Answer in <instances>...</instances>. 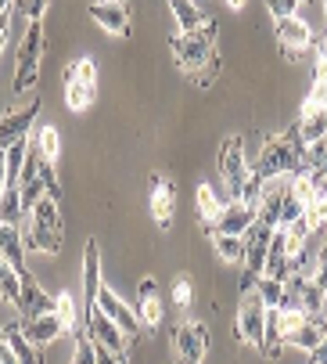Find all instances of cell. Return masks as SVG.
<instances>
[{
	"label": "cell",
	"instance_id": "cell-1",
	"mask_svg": "<svg viewBox=\"0 0 327 364\" xmlns=\"http://www.w3.org/2000/svg\"><path fill=\"white\" fill-rule=\"evenodd\" d=\"M302 163H306V144L299 137V127H288L284 134L262 141L259 155L252 159V170L262 181H270V177H292V173H299Z\"/></svg>",
	"mask_w": 327,
	"mask_h": 364
},
{
	"label": "cell",
	"instance_id": "cell-2",
	"mask_svg": "<svg viewBox=\"0 0 327 364\" xmlns=\"http://www.w3.org/2000/svg\"><path fill=\"white\" fill-rule=\"evenodd\" d=\"M22 242H26V252H58L62 245V213H58V198L43 195L33 210L26 213V224H22Z\"/></svg>",
	"mask_w": 327,
	"mask_h": 364
},
{
	"label": "cell",
	"instance_id": "cell-3",
	"mask_svg": "<svg viewBox=\"0 0 327 364\" xmlns=\"http://www.w3.org/2000/svg\"><path fill=\"white\" fill-rule=\"evenodd\" d=\"M173 55H177V62H180V69H184L187 76L205 73V65H209L212 58H220V55H216V22L205 18L201 29H194V33H177V36H173Z\"/></svg>",
	"mask_w": 327,
	"mask_h": 364
},
{
	"label": "cell",
	"instance_id": "cell-4",
	"mask_svg": "<svg viewBox=\"0 0 327 364\" xmlns=\"http://www.w3.org/2000/svg\"><path fill=\"white\" fill-rule=\"evenodd\" d=\"M40 58H43V18L29 22L26 33H22V43H18L15 80H11V90H15L18 97L36 87V80H40Z\"/></svg>",
	"mask_w": 327,
	"mask_h": 364
},
{
	"label": "cell",
	"instance_id": "cell-5",
	"mask_svg": "<svg viewBox=\"0 0 327 364\" xmlns=\"http://www.w3.org/2000/svg\"><path fill=\"white\" fill-rule=\"evenodd\" d=\"M97 97V65L94 58H76L65 69V105L72 112H87Z\"/></svg>",
	"mask_w": 327,
	"mask_h": 364
},
{
	"label": "cell",
	"instance_id": "cell-6",
	"mask_svg": "<svg viewBox=\"0 0 327 364\" xmlns=\"http://www.w3.org/2000/svg\"><path fill=\"white\" fill-rule=\"evenodd\" d=\"M270 235H274V228L270 224H262V220H255L248 231H245V259H241V292H248L252 289V282L262 274V267H266V252H270Z\"/></svg>",
	"mask_w": 327,
	"mask_h": 364
},
{
	"label": "cell",
	"instance_id": "cell-7",
	"mask_svg": "<svg viewBox=\"0 0 327 364\" xmlns=\"http://www.w3.org/2000/svg\"><path fill=\"white\" fill-rule=\"evenodd\" d=\"M220 173H223V184L231 188V195L238 198L241 195V184L248 181V173H252V159L245 155V137H227L223 144H220Z\"/></svg>",
	"mask_w": 327,
	"mask_h": 364
},
{
	"label": "cell",
	"instance_id": "cell-8",
	"mask_svg": "<svg viewBox=\"0 0 327 364\" xmlns=\"http://www.w3.org/2000/svg\"><path fill=\"white\" fill-rule=\"evenodd\" d=\"M87 336H90L94 343L108 346V350H116V353H126V350H130V336H126L112 318H108L97 303L87 306Z\"/></svg>",
	"mask_w": 327,
	"mask_h": 364
},
{
	"label": "cell",
	"instance_id": "cell-9",
	"mask_svg": "<svg viewBox=\"0 0 327 364\" xmlns=\"http://www.w3.org/2000/svg\"><path fill=\"white\" fill-rule=\"evenodd\" d=\"M266 303L248 289L241 292V306H238V339L248 343V346H259L262 343V325H266Z\"/></svg>",
	"mask_w": 327,
	"mask_h": 364
},
{
	"label": "cell",
	"instance_id": "cell-10",
	"mask_svg": "<svg viewBox=\"0 0 327 364\" xmlns=\"http://www.w3.org/2000/svg\"><path fill=\"white\" fill-rule=\"evenodd\" d=\"M277 26H274V33H277V40H281V50H284V58L288 62H299L306 50H309V43H313V29H309V22L306 18H299V15H288V18H274Z\"/></svg>",
	"mask_w": 327,
	"mask_h": 364
},
{
	"label": "cell",
	"instance_id": "cell-11",
	"mask_svg": "<svg viewBox=\"0 0 327 364\" xmlns=\"http://www.w3.org/2000/svg\"><path fill=\"white\" fill-rule=\"evenodd\" d=\"M90 18L108 33V36H130V4L126 0H94L90 4Z\"/></svg>",
	"mask_w": 327,
	"mask_h": 364
},
{
	"label": "cell",
	"instance_id": "cell-12",
	"mask_svg": "<svg viewBox=\"0 0 327 364\" xmlns=\"http://www.w3.org/2000/svg\"><path fill=\"white\" fill-rule=\"evenodd\" d=\"M36 116H40V101H26V105L0 116V151L22 141L29 134V127H36Z\"/></svg>",
	"mask_w": 327,
	"mask_h": 364
},
{
	"label": "cell",
	"instance_id": "cell-13",
	"mask_svg": "<svg viewBox=\"0 0 327 364\" xmlns=\"http://www.w3.org/2000/svg\"><path fill=\"white\" fill-rule=\"evenodd\" d=\"M255 220H259L255 210H248L241 198H231V202H223L220 217H216V224H212L209 231H212V235H234V238H245V231H248Z\"/></svg>",
	"mask_w": 327,
	"mask_h": 364
},
{
	"label": "cell",
	"instance_id": "cell-14",
	"mask_svg": "<svg viewBox=\"0 0 327 364\" xmlns=\"http://www.w3.org/2000/svg\"><path fill=\"white\" fill-rule=\"evenodd\" d=\"M173 346H177V360H180V364H201V357H205V350H209V332H205V325H201V321H184V325L177 328Z\"/></svg>",
	"mask_w": 327,
	"mask_h": 364
},
{
	"label": "cell",
	"instance_id": "cell-15",
	"mask_svg": "<svg viewBox=\"0 0 327 364\" xmlns=\"http://www.w3.org/2000/svg\"><path fill=\"white\" fill-rule=\"evenodd\" d=\"M101 310H104V314L108 318H112L126 336H137V328H140V318H137V310L126 303V299H119L112 289H108V285H101V292H97V299H94Z\"/></svg>",
	"mask_w": 327,
	"mask_h": 364
},
{
	"label": "cell",
	"instance_id": "cell-16",
	"mask_svg": "<svg viewBox=\"0 0 327 364\" xmlns=\"http://www.w3.org/2000/svg\"><path fill=\"white\" fill-rule=\"evenodd\" d=\"M137 318L144 328H158L162 325V314H166V303H162V292H158V282L155 278H144L137 285Z\"/></svg>",
	"mask_w": 327,
	"mask_h": 364
},
{
	"label": "cell",
	"instance_id": "cell-17",
	"mask_svg": "<svg viewBox=\"0 0 327 364\" xmlns=\"http://www.w3.org/2000/svg\"><path fill=\"white\" fill-rule=\"evenodd\" d=\"M173 213H177V188L166 181V177H151V217L162 231H170L173 224Z\"/></svg>",
	"mask_w": 327,
	"mask_h": 364
},
{
	"label": "cell",
	"instance_id": "cell-18",
	"mask_svg": "<svg viewBox=\"0 0 327 364\" xmlns=\"http://www.w3.org/2000/svg\"><path fill=\"white\" fill-rule=\"evenodd\" d=\"M0 256L8 259V264L15 267V274H29V264H26V242H22V228L15 224H4L0 220Z\"/></svg>",
	"mask_w": 327,
	"mask_h": 364
},
{
	"label": "cell",
	"instance_id": "cell-19",
	"mask_svg": "<svg viewBox=\"0 0 327 364\" xmlns=\"http://www.w3.org/2000/svg\"><path fill=\"white\" fill-rule=\"evenodd\" d=\"M22 332L36 343V346H47L54 339L65 336V325L58 321V314H36V318H22Z\"/></svg>",
	"mask_w": 327,
	"mask_h": 364
},
{
	"label": "cell",
	"instance_id": "cell-20",
	"mask_svg": "<svg viewBox=\"0 0 327 364\" xmlns=\"http://www.w3.org/2000/svg\"><path fill=\"white\" fill-rule=\"evenodd\" d=\"M101 252H97V242H87L83 249V303L90 306L101 292Z\"/></svg>",
	"mask_w": 327,
	"mask_h": 364
},
{
	"label": "cell",
	"instance_id": "cell-21",
	"mask_svg": "<svg viewBox=\"0 0 327 364\" xmlns=\"http://www.w3.org/2000/svg\"><path fill=\"white\" fill-rule=\"evenodd\" d=\"M54 314V299L33 282V274H22V318Z\"/></svg>",
	"mask_w": 327,
	"mask_h": 364
},
{
	"label": "cell",
	"instance_id": "cell-22",
	"mask_svg": "<svg viewBox=\"0 0 327 364\" xmlns=\"http://www.w3.org/2000/svg\"><path fill=\"white\" fill-rule=\"evenodd\" d=\"M194 210H198V220L205 224V228H212L216 224V217H220V210H223V198L216 195V188L212 184H198L194 188Z\"/></svg>",
	"mask_w": 327,
	"mask_h": 364
},
{
	"label": "cell",
	"instance_id": "cell-23",
	"mask_svg": "<svg viewBox=\"0 0 327 364\" xmlns=\"http://www.w3.org/2000/svg\"><path fill=\"white\" fill-rule=\"evenodd\" d=\"M252 292L270 306V310H281L288 303V282H277V278H270V274H259L252 282Z\"/></svg>",
	"mask_w": 327,
	"mask_h": 364
},
{
	"label": "cell",
	"instance_id": "cell-24",
	"mask_svg": "<svg viewBox=\"0 0 327 364\" xmlns=\"http://www.w3.org/2000/svg\"><path fill=\"white\" fill-rule=\"evenodd\" d=\"M323 339H327V336H323L320 321H316V318H309L306 325H299L295 332H288V336H284V346H295V350H306V353H313V350H316Z\"/></svg>",
	"mask_w": 327,
	"mask_h": 364
},
{
	"label": "cell",
	"instance_id": "cell-25",
	"mask_svg": "<svg viewBox=\"0 0 327 364\" xmlns=\"http://www.w3.org/2000/svg\"><path fill=\"white\" fill-rule=\"evenodd\" d=\"M0 299H4L8 306H15V310H22V278L15 274V267L4 256H0Z\"/></svg>",
	"mask_w": 327,
	"mask_h": 364
},
{
	"label": "cell",
	"instance_id": "cell-26",
	"mask_svg": "<svg viewBox=\"0 0 327 364\" xmlns=\"http://www.w3.org/2000/svg\"><path fill=\"white\" fill-rule=\"evenodd\" d=\"M4 336L18 357V364H40V353H36V343L22 332V325H4Z\"/></svg>",
	"mask_w": 327,
	"mask_h": 364
},
{
	"label": "cell",
	"instance_id": "cell-27",
	"mask_svg": "<svg viewBox=\"0 0 327 364\" xmlns=\"http://www.w3.org/2000/svg\"><path fill=\"white\" fill-rule=\"evenodd\" d=\"M166 4L173 8L180 33H194V29H201V26H205V15L198 11V4H194V0H166Z\"/></svg>",
	"mask_w": 327,
	"mask_h": 364
},
{
	"label": "cell",
	"instance_id": "cell-28",
	"mask_svg": "<svg viewBox=\"0 0 327 364\" xmlns=\"http://www.w3.org/2000/svg\"><path fill=\"white\" fill-rule=\"evenodd\" d=\"M284 346V332H281V318H277V310H266V325H262V357H277V350Z\"/></svg>",
	"mask_w": 327,
	"mask_h": 364
},
{
	"label": "cell",
	"instance_id": "cell-29",
	"mask_svg": "<svg viewBox=\"0 0 327 364\" xmlns=\"http://www.w3.org/2000/svg\"><path fill=\"white\" fill-rule=\"evenodd\" d=\"M36 148H40V159L43 163H58V155H62V137H58V127L54 123H47V127H40L36 130Z\"/></svg>",
	"mask_w": 327,
	"mask_h": 364
},
{
	"label": "cell",
	"instance_id": "cell-30",
	"mask_svg": "<svg viewBox=\"0 0 327 364\" xmlns=\"http://www.w3.org/2000/svg\"><path fill=\"white\" fill-rule=\"evenodd\" d=\"M212 249L223 264H241L245 259V238H234V235H212Z\"/></svg>",
	"mask_w": 327,
	"mask_h": 364
},
{
	"label": "cell",
	"instance_id": "cell-31",
	"mask_svg": "<svg viewBox=\"0 0 327 364\" xmlns=\"http://www.w3.org/2000/svg\"><path fill=\"white\" fill-rule=\"evenodd\" d=\"M22 217H26V210H22V191H18V188H4V195H0V220L22 228Z\"/></svg>",
	"mask_w": 327,
	"mask_h": 364
},
{
	"label": "cell",
	"instance_id": "cell-32",
	"mask_svg": "<svg viewBox=\"0 0 327 364\" xmlns=\"http://www.w3.org/2000/svg\"><path fill=\"white\" fill-rule=\"evenodd\" d=\"M54 314H58V321L65 325V332H69V336H76V332H79V328H76V299H72L69 292L54 296Z\"/></svg>",
	"mask_w": 327,
	"mask_h": 364
},
{
	"label": "cell",
	"instance_id": "cell-33",
	"mask_svg": "<svg viewBox=\"0 0 327 364\" xmlns=\"http://www.w3.org/2000/svg\"><path fill=\"white\" fill-rule=\"evenodd\" d=\"M72 339H76V353H72V364H97V357H94V339H90L87 332H76Z\"/></svg>",
	"mask_w": 327,
	"mask_h": 364
},
{
	"label": "cell",
	"instance_id": "cell-34",
	"mask_svg": "<svg viewBox=\"0 0 327 364\" xmlns=\"http://www.w3.org/2000/svg\"><path fill=\"white\" fill-rule=\"evenodd\" d=\"M262 4H266V11L274 18H288V15H299L302 0H262Z\"/></svg>",
	"mask_w": 327,
	"mask_h": 364
},
{
	"label": "cell",
	"instance_id": "cell-35",
	"mask_svg": "<svg viewBox=\"0 0 327 364\" xmlns=\"http://www.w3.org/2000/svg\"><path fill=\"white\" fill-rule=\"evenodd\" d=\"M191 299H194V285H191L187 278H177V282H173V306L187 310V306H191Z\"/></svg>",
	"mask_w": 327,
	"mask_h": 364
},
{
	"label": "cell",
	"instance_id": "cell-36",
	"mask_svg": "<svg viewBox=\"0 0 327 364\" xmlns=\"http://www.w3.org/2000/svg\"><path fill=\"white\" fill-rule=\"evenodd\" d=\"M309 282H313L320 292H327V245H323L320 256H316V264H313V271H309Z\"/></svg>",
	"mask_w": 327,
	"mask_h": 364
},
{
	"label": "cell",
	"instance_id": "cell-37",
	"mask_svg": "<svg viewBox=\"0 0 327 364\" xmlns=\"http://www.w3.org/2000/svg\"><path fill=\"white\" fill-rule=\"evenodd\" d=\"M47 4H50V0H15V8H18V11H22V18H29V22L43 18Z\"/></svg>",
	"mask_w": 327,
	"mask_h": 364
},
{
	"label": "cell",
	"instance_id": "cell-38",
	"mask_svg": "<svg viewBox=\"0 0 327 364\" xmlns=\"http://www.w3.org/2000/svg\"><path fill=\"white\" fill-rule=\"evenodd\" d=\"M94 357H97V364H130L126 353H116V350H108L101 343H94Z\"/></svg>",
	"mask_w": 327,
	"mask_h": 364
},
{
	"label": "cell",
	"instance_id": "cell-39",
	"mask_svg": "<svg viewBox=\"0 0 327 364\" xmlns=\"http://www.w3.org/2000/svg\"><path fill=\"white\" fill-rule=\"evenodd\" d=\"M0 364H18V357H15V350H11V343H8L4 328H0Z\"/></svg>",
	"mask_w": 327,
	"mask_h": 364
},
{
	"label": "cell",
	"instance_id": "cell-40",
	"mask_svg": "<svg viewBox=\"0 0 327 364\" xmlns=\"http://www.w3.org/2000/svg\"><path fill=\"white\" fill-rule=\"evenodd\" d=\"M8 36H11V11H0V50H4Z\"/></svg>",
	"mask_w": 327,
	"mask_h": 364
},
{
	"label": "cell",
	"instance_id": "cell-41",
	"mask_svg": "<svg viewBox=\"0 0 327 364\" xmlns=\"http://www.w3.org/2000/svg\"><path fill=\"white\" fill-rule=\"evenodd\" d=\"M313 213H316V217H320V224H327V195H323V198H316V202H313Z\"/></svg>",
	"mask_w": 327,
	"mask_h": 364
},
{
	"label": "cell",
	"instance_id": "cell-42",
	"mask_svg": "<svg viewBox=\"0 0 327 364\" xmlns=\"http://www.w3.org/2000/svg\"><path fill=\"white\" fill-rule=\"evenodd\" d=\"M309 357H313V364H327V339H323V343H320Z\"/></svg>",
	"mask_w": 327,
	"mask_h": 364
},
{
	"label": "cell",
	"instance_id": "cell-43",
	"mask_svg": "<svg viewBox=\"0 0 327 364\" xmlns=\"http://www.w3.org/2000/svg\"><path fill=\"white\" fill-rule=\"evenodd\" d=\"M8 188V163H4V151H0V195Z\"/></svg>",
	"mask_w": 327,
	"mask_h": 364
},
{
	"label": "cell",
	"instance_id": "cell-44",
	"mask_svg": "<svg viewBox=\"0 0 327 364\" xmlns=\"http://www.w3.org/2000/svg\"><path fill=\"white\" fill-rule=\"evenodd\" d=\"M223 4H227L231 11H241V8H245V0H223Z\"/></svg>",
	"mask_w": 327,
	"mask_h": 364
},
{
	"label": "cell",
	"instance_id": "cell-45",
	"mask_svg": "<svg viewBox=\"0 0 327 364\" xmlns=\"http://www.w3.org/2000/svg\"><path fill=\"white\" fill-rule=\"evenodd\" d=\"M15 8V0H0V11H11Z\"/></svg>",
	"mask_w": 327,
	"mask_h": 364
},
{
	"label": "cell",
	"instance_id": "cell-46",
	"mask_svg": "<svg viewBox=\"0 0 327 364\" xmlns=\"http://www.w3.org/2000/svg\"><path fill=\"white\" fill-rule=\"evenodd\" d=\"M323 18H327V0H323Z\"/></svg>",
	"mask_w": 327,
	"mask_h": 364
},
{
	"label": "cell",
	"instance_id": "cell-47",
	"mask_svg": "<svg viewBox=\"0 0 327 364\" xmlns=\"http://www.w3.org/2000/svg\"><path fill=\"white\" fill-rule=\"evenodd\" d=\"M302 4H306V0H302Z\"/></svg>",
	"mask_w": 327,
	"mask_h": 364
}]
</instances>
